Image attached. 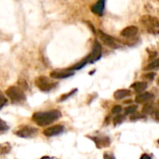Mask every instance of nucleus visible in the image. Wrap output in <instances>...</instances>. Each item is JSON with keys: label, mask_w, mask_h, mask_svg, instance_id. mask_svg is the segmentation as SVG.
<instances>
[{"label": "nucleus", "mask_w": 159, "mask_h": 159, "mask_svg": "<svg viewBox=\"0 0 159 159\" xmlns=\"http://www.w3.org/2000/svg\"><path fill=\"white\" fill-rule=\"evenodd\" d=\"M76 91H77V89H74L73 91H71V92H69L68 94H66V95H63V96H61V99L59 100V102H63L64 100H66V99H67L68 97H70V96H72V95H73V94H74L75 92H76Z\"/></svg>", "instance_id": "obj_24"}, {"label": "nucleus", "mask_w": 159, "mask_h": 159, "mask_svg": "<svg viewBox=\"0 0 159 159\" xmlns=\"http://www.w3.org/2000/svg\"><path fill=\"white\" fill-rule=\"evenodd\" d=\"M154 95L150 92H142L139 95L136 96L135 101L138 103H144V102H148L149 101L153 100Z\"/></svg>", "instance_id": "obj_11"}, {"label": "nucleus", "mask_w": 159, "mask_h": 159, "mask_svg": "<svg viewBox=\"0 0 159 159\" xmlns=\"http://www.w3.org/2000/svg\"><path fill=\"white\" fill-rule=\"evenodd\" d=\"M140 22L146 30L151 34H157L159 29V21L156 17H152L150 15H144L141 18Z\"/></svg>", "instance_id": "obj_2"}, {"label": "nucleus", "mask_w": 159, "mask_h": 159, "mask_svg": "<svg viewBox=\"0 0 159 159\" xmlns=\"http://www.w3.org/2000/svg\"><path fill=\"white\" fill-rule=\"evenodd\" d=\"M101 57H102V47L98 41H95L93 49H92L91 53L88 56L89 63H93V62L97 61L98 60H100Z\"/></svg>", "instance_id": "obj_6"}, {"label": "nucleus", "mask_w": 159, "mask_h": 159, "mask_svg": "<svg viewBox=\"0 0 159 159\" xmlns=\"http://www.w3.org/2000/svg\"><path fill=\"white\" fill-rule=\"evenodd\" d=\"M74 75L73 71L70 70H63V71H53L50 73V76L52 78L55 79H63V78H67L69 76H72Z\"/></svg>", "instance_id": "obj_9"}, {"label": "nucleus", "mask_w": 159, "mask_h": 159, "mask_svg": "<svg viewBox=\"0 0 159 159\" xmlns=\"http://www.w3.org/2000/svg\"><path fill=\"white\" fill-rule=\"evenodd\" d=\"M159 66V60L156 59L154 61H152L150 64H148L145 67V70H153V69H157Z\"/></svg>", "instance_id": "obj_16"}, {"label": "nucleus", "mask_w": 159, "mask_h": 159, "mask_svg": "<svg viewBox=\"0 0 159 159\" xmlns=\"http://www.w3.org/2000/svg\"><path fill=\"white\" fill-rule=\"evenodd\" d=\"M124 119H125V116L118 114V115L116 116L115 118H114V124H115V125H119V124H121V123L124 121Z\"/></svg>", "instance_id": "obj_19"}, {"label": "nucleus", "mask_w": 159, "mask_h": 159, "mask_svg": "<svg viewBox=\"0 0 159 159\" xmlns=\"http://www.w3.org/2000/svg\"><path fill=\"white\" fill-rule=\"evenodd\" d=\"M91 140L95 142L98 148L106 147V146H109L110 144V140L108 137H92Z\"/></svg>", "instance_id": "obj_13"}, {"label": "nucleus", "mask_w": 159, "mask_h": 159, "mask_svg": "<svg viewBox=\"0 0 159 159\" xmlns=\"http://www.w3.org/2000/svg\"><path fill=\"white\" fill-rule=\"evenodd\" d=\"M152 111H153V106H152V104L147 103V104H145V105L143 106V112L144 114H150Z\"/></svg>", "instance_id": "obj_21"}, {"label": "nucleus", "mask_w": 159, "mask_h": 159, "mask_svg": "<svg viewBox=\"0 0 159 159\" xmlns=\"http://www.w3.org/2000/svg\"><path fill=\"white\" fill-rule=\"evenodd\" d=\"M41 159H52L51 157H43Z\"/></svg>", "instance_id": "obj_28"}, {"label": "nucleus", "mask_w": 159, "mask_h": 159, "mask_svg": "<svg viewBox=\"0 0 159 159\" xmlns=\"http://www.w3.org/2000/svg\"><path fill=\"white\" fill-rule=\"evenodd\" d=\"M61 113L58 110H51L47 112H38L34 114L33 120L40 127L49 125L57 121L61 117Z\"/></svg>", "instance_id": "obj_1"}, {"label": "nucleus", "mask_w": 159, "mask_h": 159, "mask_svg": "<svg viewBox=\"0 0 159 159\" xmlns=\"http://www.w3.org/2000/svg\"><path fill=\"white\" fill-rule=\"evenodd\" d=\"M34 82H35L36 87L40 90L45 91V92L50 91L56 87V83L50 80L49 78H48L47 76H38Z\"/></svg>", "instance_id": "obj_4"}, {"label": "nucleus", "mask_w": 159, "mask_h": 159, "mask_svg": "<svg viewBox=\"0 0 159 159\" xmlns=\"http://www.w3.org/2000/svg\"><path fill=\"white\" fill-rule=\"evenodd\" d=\"M7 101L6 97H5V96L3 95V93L0 91V109L7 103Z\"/></svg>", "instance_id": "obj_23"}, {"label": "nucleus", "mask_w": 159, "mask_h": 159, "mask_svg": "<svg viewBox=\"0 0 159 159\" xmlns=\"http://www.w3.org/2000/svg\"><path fill=\"white\" fill-rule=\"evenodd\" d=\"M137 108H138L137 105H130V106H128V107L125 109V114H126L127 116L132 115V114H134V113L137 111Z\"/></svg>", "instance_id": "obj_17"}, {"label": "nucleus", "mask_w": 159, "mask_h": 159, "mask_svg": "<svg viewBox=\"0 0 159 159\" xmlns=\"http://www.w3.org/2000/svg\"><path fill=\"white\" fill-rule=\"evenodd\" d=\"M131 88L136 92L142 93V92H143L147 89V83L146 82H135L134 84H132Z\"/></svg>", "instance_id": "obj_15"}, {"label": "nucleus", "mask_w": 159, "mask_h": 159, "mask_svg": "<svg viewBox=\"0 0 159 159\" xmlns=\"http://www.w3.org/2000/svg\"><path fill=\"white\" fill-rule=\"evenodd\" d=\"M141 159H152V158L150 157V156H148V155L144 154V155H143V156H142Z\"/></svg>", "instance_id": "obj_27"}, {"label": "nucleus", "mask_w": 159, "mask_h": 159, "mask_svg": "<svg viewBox=\"0 0 159 159\" xmlns=\"http://www.w3.org/2000/svg\"><path fill=\"white\" fill-rule=\"evenodd\" d=\"M121 112H122V107H121L120 105H116V106H114L113 109H112V113H113L114 115H118V114H120Z\"/></svg>", "instance_id": "obj_22"}, {"label": "nucleus", "mask_w": 159, "mask_h": 159, "mask_svg": "<svg viewBox=\"0 0 159 159\" xmlns=\"http://www.w3.org/2000/svg\"><path fill=\"white\" fill-rule=\"evenodd\" d=\"M8 129L9 128H8L7 124L0 118V132H6Z\"/></svg>", "instance_id": "obj_20"}, {"label": "nucleus", "mask_w": 159, "mask_h": 159, "mask_svg": "<svg viewBox=\"0 0 159 159\" xmlns=\"http://www.w3.org/2000/svg\"><path fill=\"white\" fill-rule=\"evenodd\" d=\"M103 157H104V159H116V157L111 154H104Z\"/></svg>", "instance_id": "obj_26"}, {"label": "nucleus", "mask_w": 159, "mask_h": 159, "mask_svg": "<svg viewBox=\"0 0 159 159\" xmlns=\"http://www.w3.org/2000/svg\"><path fill=\"white\" fill-rule=\"evenodd\" d=\"M36 133H37V129H35L34 127H30V126L23 127L22 129H20L15 132L16 135H18L19 137H21V138H30V137L34 136Z\"/></svg>", "instance_id": "obj_7"}, {"label": "nucleus", "mask_w": 159, "mask_h": 159, "mask_svg": "<svg viewBox=\"0 0 159 159\" xmlns=\"http://www.w3.org/2000/svg\"><path fill=\"white\" fill-rule=\"evenodd\" d=\"M137 33H138V28L136 26H129L122 30L121 35L126 38H130V37L135 36Z\"/></svg>", "instance_id": "obj_10"}, {"label": "nucleus", "mask_w": 159, "mask_h": 159, "mask_svg": "<svg viewBox=\"0 0 159 159\" xmlns=\"http://www.w3.org/2000/svg\"><path fill=\"white\" fill-rule=\"evenodd\" d=\"M9 150H10V147H9L8 143L0 144V155L1 154H7L9 152Z\"/></svg>", "instance_id": "obj_18"}, {"label": "nucleus", "mask_w": 159, "mask_h": 159, "mask_svg": "<svg viewBox=\"0 0 159 159\" xmlns=\"http://www.w3.org/2000/svg\"><path fill=\"white\" fill-rule=\"evenodd\" d=\"M6 94L13 102H21L25 101V95L22 89H20L18 87H9L7 89Z\"/></svg>", "instance_id": "obj_3"}, {"label": "nucleus", "mask_w": 159, "mask_h": 159, "mask_svg": "<svg viewBox=\"0 0 159 159\" xmlns=\"http://www.w3.org/2000/svg\"><path fill=\"white\" fill-rule=\"evenodd\" d=\"M104 7H105V1L104 0H99L96 4H94L91 7V11L99 16H102L103 11H104Z\"/></svg>", "instance_id": "obj_12"}, {"label": "nucleus", "mask_w": 159, "mask_h": 159, "mask_svg": "<svg viewBox=\"0 0 159 159\" xmlns=\"http://www.w3.org/2000/svg\"><path fill=\"white\" fill-rule=\"evenodd\" d=\"M99 36H100V39L108 47L112 48H117L119 47V42L117 39H116L115 37L103 33L102 31H99Z\"/></svg>", "instance_id": "obj_5"}, {"label": "nucleus", "mask_w": 159, "mask_h": 159, "mask_svg": "<svg viewBox=\"0 0 159 159\" xmlns=\"http://www.w3.org/2000/svg\"><path fill=\"white\" fill-rule=\"evenodd\" d=\"M155 76H156V74L155 73H149V74L145 75V77H147L150 80H153L155 78Z\"/></svg>", "instance_id": "obj_25"}, {"label": "nucleus", "mask_w": 159, "mask_h": 159, "mask_svg": "<svg viewBox=\"0 0 159 159\" xmlns=\"http://www.w3.org/2000/svg\"><path fill=\"white\" fill-rule=\"evenodd\" d=\"M131 95V91L129 89H118L115 92L114 97L116 100H122L124 98H127Z\"/></svg>", "instance_id": "obj_14"}, {"label": "nucleus", "mask_w": 159, "mask_h": 159, "mask_svg": "<svg viewBox=\"0 0 159 159\" xmlns=\"http://www.w3.org/2000/svg\"><path fill=\"white\" fill-rule=\"evenodd\" d=\"M64 131V127L61 125H55L53 127H50L44 130V135L47 137H53L56 135H59Z\"/></svg>", "instance_id": "obj_8"}]
</instances>
